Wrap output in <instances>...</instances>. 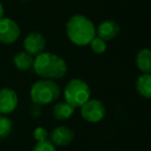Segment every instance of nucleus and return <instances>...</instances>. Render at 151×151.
<instances>
[{
    "label": "nucleus",
    "mask_w": 151,
    "mask_h": 151,
    "mask_svg": "<svg viewBox=\"0 0 151 151\" xmlns=\"http://www.w3.org/2000/svg\"><path fill=\"white\" fill-rule=\"evenodd\" d=\"M18 95L13 89H0V114L13 113L18 107Z\"/></svg>",
    "instance_id": "6e6552de"
},
{
    "label": "nucleus",
    "mask_w": 151,
    "mask_h": 151,
    "mask_svg": "<svg viewBox=\"0 0 151 151\" xmlns=\"http://www.w3.org/2000/svg\"><path fill=\"white\" fill-rule=\"evenodd\" d=\"M34 58L32 55L28 54L25 51L19 52L14 57V64L19 70H28L33 66Z\"/></svg>",
    "instance_id": "ddd939ff"
},
{
    "label": "nucleus",
    "mask_w": 151,
    "mask_h": 151,
    "mask_svg": "<svg viewBox=\"0 0 151 151\" xmlns=\"http://www.w3.org/2000/svg\"><path fill=\"white\" fill-rule=\"evenodd\" d=\"M75 109L65 101H61L54 106L53 108V115L58 120H66L73 116Z\"/></svg>",
    "instance_id": "4468645a"
},
{
    "label": "nucleus",
    "mask_w": 151,
    "mask_h": 151,
    "mask_svg": "<svg viewBox=\"0 0 151 151\" xmlns=\"http://www.w3.org/2000/svg\"><path fill=\"white\" fill-rule=\"evenodd\" d=\"M32 151H56V148H55V145L48 139V140L36 143Z\"/></svg>",
    "instance_id": "f3484780"
},
{
    "label": "nucleus",
    "mask_w": 151,
    "mask_h": 151,
    "mask_svg": "<svg viewBox=\"0 0 151 151\" xmlns=\"http://www.w3.org/2000/svg\"><path fill=\"white\" fill-rule=\"evenodd\" d=\"M0 116H1V114H0Z\"/></svg>",
    "instance_id": "aec40b11"
},
{
    "label": "nucleus",
    "mask_w": 151,
    "mask_h": 151,
    "mask_svg": "<svg viewBox=\"0 0 151 151\" xmlns=\"http://www.w3.org/2000/svg\"><path fill=\"white\" fill-rule=\"evenodd\" d=\"M136 63L138 68L143 73H150L151 71V52L149 49L145 48L137 53Z\"/></svg>",
    "instance_id": "9b49d317"
},
{
    "label": "nucleus",
    "mask_w": 151,
    "mask_h": 151,
    "mask_svg": "<svg viewBox=\"0 0 151 151\" xmlns=\"http://www.w3.org/2000/svg\"><path fill=\"white\" fill-rule=\"evenodd\" d=\"M33 137L37 142H40V141L48 140L49 134H48V132H47L46 128L42 127V126H38V127H36L35 129H34Z\"/></svg>",
    "instance_id": "a211bd4d"
},
{
    "label": "nucleus",
    "mask_w": 151,
    "mask_h": 151,
    "mask_svg": "<svg viewBox=\"0 0 151 151\" xmlns=\"http://www.w3.org/2000/svg\"><path fill=\"white\" fill-rule=\"evenodd\" d=\"M49 140L55 146H67L71 144L75 139V132L73 129L66 126H57L49 134Z\"/></svg>",
    "instance_id": "1a4fd4ad"
},
{
    "label": "nucleus",
    "mask_w": 151,
    "mask_h": 151,
    "mask_svg": "<svg viewBox=\"0 0 151 151\" xmlns=\"http://www.w3.org/2000/svg\"><path fill=\"white\" fill-rule=\"evenodd\" d=\"M21 30L15 21L9 18L0 19V44L12 45L20 37Z\"/></svg>",
    "instance_id": "423d86ee"
},
{
    "label": "nucleus",
    "mask_w": 151,
    "mask_h": 151,
    "mask_svg": "<svg viewBox=\"0 0 151 151\" xmlns=\"http://www.w3.org/2000/svg\"><path fill=\"white\" fill-rule=\"evenodd\" d=\"M106 107L99 99H89L81 107V115L86 121L96 123L105 118Z\"/></svg>",
    "instance_id": "39448f33"
},
{
    "label": "nucleus",
    "mask_w": 151,
    "mask_h": 151,
    "mask_svg": "<svg viewBox=\"0 0 151 151\" xmlns=\"http://www.w3.org/2000/svg\"><path fill=\"white\" fill-rule=\"evenodd\" d=\"M120 27L116 22L112 21V20H106V21L101 22L97 28L95 29V33L99 38L104 40L105 42L111 40L115 38L116 36L119 34Z\"/></svg>",
    "instance_id": "9d476101"
},
{
    "label": "nucleus",
    "mask_w": 151,
    "mask_h": 151,
    "mask_svg": "<svg viewBox=\"0 0 151 151\" xmlns=\"http://www.w3.org/2000/svg\"><path fill=\"white\" fill-rule=\"evenodd\" d=\"M66 35L73 45L88 46L96 36L94 24L83 15H75L66 22Z\"/></svg>",
    "instance_id": "f03ea898"
},
{
    "label": "nucleus",
    "mask_w": 151,
    "mask_h": 151,
    "mask_svg": "<svg viewBox=\"0 0 151 151\" xmlns=\"http://www.w3.org/2000/svg\"><path fill=\"white\" fill-rule=\"evenodd\" d=\"M32 67L36 75L46 80L60 79L67 71V64L64 59L56 54L47 52L35 56Z\"/></svg>",
    "instance_id": "f257e3e1"
},
{
    "label": "nucleus",
    "mask_w": 151,
    "mask_h": 151,
    "mask_svg": "<svg viewBox=\"0 0 151 151\" xmlns=\"http://www.w3.org/2000/svg\"><path fill=\"white\" fill-rule=\"evenodd\" d=\"M91 91L88 84L81 79H73L64 88L65 103L70 105L73 109L81 108L90 99Z\"/></svg>",
    "instance_id": "20e7f679"
},
{
    "label": "nucleus",
    "mask_w": 151,
    "mask_h": 151,
    "mask_svg": "<svg viewBox=\"0 0 151 151\" xmlns=\"http://www.w3.org/2000/svg\"><path fill=\"white\" fill-rule=\"evenodd\" d=\"M60 95V87L54 80L42 79L35 82L30 90L31 101L37 106L50 105Z\"/></svg>",
    "instance_id": "7ed1b4c3"
},
{
    "label": "nucleus",
    "mask_w": 151,
    "mask_h": 151,
    "mask_svg": "<svg viewBox=\"0 0 151 151\" xmlns=\"http://www.w3.org/2000/svg\"><path fill=\"white\" fill-rule=\"evenodd\" d=\"M91 50L95 53V54H103V53L106 52L107 50V42L104 40L99 38V36H95L89 44Z\"/></svg>",
    "instance_id": "dca6fc26"
},
{
    "label": "nucleus",
    "mask_w": 151,
    "mask_h": 151,
    "mask_svg": "<svg viewBox=\"0 0 151 151\" xmlns=\"http://www.w3.org/2000/svg\"><path fill=\"white\" fill-rule=\"evenodd\" d=\"M13 128V122L9 118L0 116V139H4L9 136Z\"/></svg>",
    "instance_id": "2eb2a0df"
},
{
    "label": "nucleus",
    "mask_w": 151,
    "mask_h": 151,
    "mask_svg": "<svg viewBox=\"0 0 151 151\" xmlns=\"http://www.w3.org/2000/svg\"><path fill=\"white\" fill-rule=\"evenodd\" d=\"M3 16H4V7H3L2 3L0 2V19L3 18Z\"/></svg>",
    "instance_id": "6ab92c4d"
},
{
    "label": "nucleus",
    "mask_w": 151,
    "mask_h": 151,
    "mask_svg": "<svg viewBox=\"0 0 151 151\" xmlns=\"http://www.w3.org/2000/svg\"><path fill=\"white\" fill-rule=\"evenodd\" d=\"M138 93L144 99H150L151 96V75L142 73L138 78L136 83Z\"/></svg>",
    "instance_id": "f8f14e48"
},
{
    "label": "nucleus",
    "mask_w": 151,
    "mask_h": 151,
    "mask_svg": "<svg viewBox=\"0 0 151 151\" xmlns=\"http://www.w3.org/2000/svg\"><path fill=\"white\" fill-rule=\"evenodd\" d=\"M24 50L32 56H37L44 52L46 48V40L40 32H30L27 34L23 42Z\"/></svg>",
    "instance_id": "0eeeda50"
}]
</instances>
